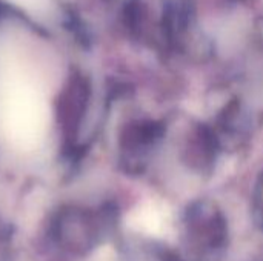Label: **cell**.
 <instances>
[{
    "label": "cell",
    "instance_id": "obj_1",
    "mask_svg": "<svg viewBox=\"0 0 263 261\" xmlns=\"http://www.w3.org/2000/svg\"><path fill=\"white\" fill-rule=\"evenodd\" d=\"M165 128L154 120L128 122L119 135V160L126 172H142L151 152L162 140Z\"/></svg>",
    "mask_w": 263,
    "mask_h": 261
},
{
    "label": "cell",
    "instance_id": "obj_3",
    "mask_svg": "<svg viewBox=\"0 0 263 261\" xmlns=\"http://www.w3.org/2000/svg\"><path fill=\"white\" fill-rule=\"evenodd\" d=\"M260 194H259V203H260V209H262V215H263V178H262V185H260Z\"/></svg>",
    "mask_w": 263,
    "mask_h": 261
},
{
    "label": "cell",
    "instance_id": "obj_2",
    "mask_svg": "<svg viewBox=\"0 0 263 261\" xmlns=\"http://www.w3.org/2000/svg\"><path fill=\"white\" fill-rule=\"evenodd\" d=\"M186 229L191 242L199 249H217L227 238L225 218L210 202H200L191 206L188 211Z\"/></svg>",
    "mask_w": 263,
    "mask_h": 261
}]
</instances>
